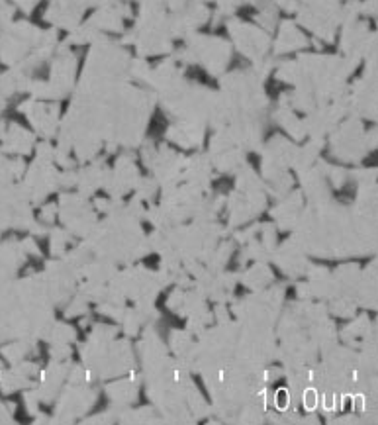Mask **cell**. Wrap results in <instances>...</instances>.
Instances as JSON below:
<instances>
[{
  "label": "cell",
  "mask_w": 378,
  "mask_h": 425,
  "mask_svg": "<svg viewBox=\"0 0 378 425\" xmlns=\"http://www.w3.org/2000/svg\"><path fill=\"white\" fill-rule=\"evenodd\" d=\"M274 404H276V408H278V410H286V408H288V404H290V396H288V392H286V390H278V392H276V396H274Z\"/></svg>",
  "instance_id": "obj_1"
},
{
  "label": "cell",
  "mask_w": 378,
  "mask_h": 425,
  "mask_svg": "<svg viewBox=\"0 0 378 425\" xmlns=\"http://www.w3.org/2000/svg\"><path fill=\"white\" fill-rule=\"evenodd\" d=\"M304 404H306L308 410H314L316 404H318V394H316L314 390H306V394H304Z\"/></svg>",
  "instance_id": "obj_2"
}]
</instances>
